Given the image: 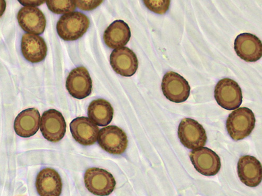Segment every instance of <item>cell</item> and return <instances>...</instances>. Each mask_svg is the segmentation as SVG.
Wrapping results in <instances>:
<instances>
[{
	"label": "cell",
	"instance_id": "obj_20",
	"mask_svg": "<svg viewBox=\"0 0 262 196\" xmlns=\"http://www.w3.org/2000/svg\"><path fill=\"white\" fill-rule=\"evenodd\" d=\"M114 114V110L112 105L104 99L94 100L88 108L89 118L98 126L104 127L111 124Z\"/></svg>",
	"mask_w": 262,
	"mask_h": 196
},
{
	"label": "cell",
	"instance_id": "obj_12",
	"mask_svg": "<svg viewBox=\"0 0 262 196\" xmlns=\"http://www.w3.org/2000/svg\"><path fill=\"white\" fill-rule=\"evenodd\" d=\"M234 50L237 55L248 62H255L262 56V43L255 35L243 33L234 41Z\"/></svg>",
	"mask_w": 262,
	"mask_h": 196
},
{
	"label": "cell",
	"instance_id": "obj_1",
	"mask_svg": "<svg viewBox=\"0 0 262 196\" xmlns=\"http://www.w3.org/2000/svg\"><path fill=\"white\" fill-rule=\"evenodd\" d=\"M90 20L80 12H73L62 15L56 26L59 36L64 41L76 40L89 30Z\"/></svg>",
	"mask_w": 262,
	"mask_h": 196
},
{
	"label": "cell",
	"instance_id": "obj_4",
	"mask_svg": "<svg viewBox=\"0 0 262 196\" xmlns=\"http://www.w3.org/2000/svg\"><path fill=\"white\" fill-rule=\"evenodd\" d=\"M84 181L86 189L99 196L111 194L116 186V181L112 174L100 168L87 169L84 174Z\"/></svg>",
	"mask_w": 262,
	"mask_h": 196
},
{
	"label": "cell",
	"instance_id": "obj_5",
	"mask_svg": "<svg viewBox=\"0 0 262 196\" xmlns=\"http://www.w3.org/2000/svg\"><path fill=\"white\" fill-rule=\"evenodd\" d=\"M178 136L185 147L193 150L204 147L207 141V134L203 126L191 118H185L181 121Z\"/></svg>",
	"mask_w": 262,
	"mask_h": 196
},
{
	"label": "cell",
	"instance_id": "obj_6",
	"mask_svg": "<svg viewBox=\"0 0 262 196\" xmlns=\"http://www.w3.org/2000/svg\"><path fill=\"white\" fill-rule=\"evenodd\" d=\"M98 142L107 153L121 155L128 145L127 137L124 131L116 126H109L99 130Z\"/></svg>",
	"mask_w": 262,
	"mask_h": 196
},
{
	"label": "cell",
	"instance_id": "obj_24",
	"mask_svg": "<svg viewBox=\"0 0 262 196\" xmlns=\"http://www.w3.org/2000/svg\"><path fill=\"white\" fill-rule=\"evenodd\" d=\"M18 2L23 6L28 7H36L39 6L46 3L45 1H18Z\"/></svg>",
	"mask_w": 262,
	"mask_h": 196
},
{
	"label": "cell",
	"instance_id": "obj_9",
	"mask_svg": "<svg viewBox=\"0 0 262 196\" xmlns=\"http://www.w3.org/2000/svg\"><path fill=\"white\" fill-rule=\"evenodd\" d=\"M190 159L195 170L206 177L214 176L222 167L221 160L212 150L201 148L192 150Z\"/></svg>",
	"mask_w": 262,
	"mask_h": 196
},
{
	"label": "cell",
	"instance_id": "obj_11",
	"mask_svg": "<svg viewBox=\"0 0 262 196\" xmlns=\"http://www.w3.org/2000/svg\"><path fill=\"white\" fill-rule=\"evenodd\" d=\"M110 62L117 74L125 77L135 75L139 67L136 54L126 47L114 50L111 55Z\"/></svg>",
	"mask_w": 262,
	"mask_h": 196
},
{
	"label": "cell",
	"instance_id": "obj_18",
	"mask_svg": "<svg viewBox=\"0 0 262 196\" xmlns=\"http://www.w3.org/2000/svg\"><path fill=\"white\" fill-rule=\"evenodd\" d=\"M40 115L35 108L27 109L16 117L14 129L16 134L23 138H30L35 135L40 125Z\"/></svg>",
	"mask_w": 262,
	"mask_h": 196
},
{
	"label": "cell",
	"instance_id": "obj_7",
	"mask_svg": "<svg viewBox=\"0 0 262 196\" xmlns=\"http://www.w3.org/2000/svg\"><path fill=\"white\" fill-rule=\"evenodd\" d=\"M162 90L167 99L173 103H181L188 99L190 86L183 77L177 72L169 71L163 78Z\"/></svg>",
	"mask_w": 262,
	"mask_h": 196
},
{
	"label": "cell",
	"instance_id": "obj_22",
	"mask_svg": "<svg viewBox=\"0 0 262 196\" xmlns=\"http://www.w3.org/2000/svg\"><path fill=\"white\" fill-rule=\"evenodd\" d=\"M145 7L150 11L159 14H164L169 9V0H146L143 2Z\"/></svg>",
	"mask_w": 262,
	"mask_h": 196
},
{
	"label": "cell",
	"instance_id": "obj_21",
	"mask_svg": "<svg viewBox=\"0 0 262 196\" xmlns=\"http://www.w3.org/2000/svg\"><path fill=\"white\" fill-rule=\"evenodd\" d=\"M49 9L57 14H66L73 12L76 9L74 0H50L46 2Z\"/></svg>",
	"mask_w": 262,
	"mask_h": 196
},
{
	"label": "cell",
	"instance_id": "obj_13",
	"mask_svg": "<svg viewBox=\"0 0 262 196\" xmlns=\"http://www.w3.org/2000/svg\"><path fill=\"white\" fill-rule=\"evenodd\" d=\"M20 27L29 34L40 35L45 32L47 19L45 14L36 7L21 8L17 15Z\"/></svg>",
	"mask_w": 262,
	"mask_h": 196
},
{
	"label": "cell",
	"instance_id": "obj_16",
	"mask_svg": "<svg viewBox=\"0 0 262 196\" xmlns=\"http://www.w3.org/2000/svg\"><path fill=\"white\" fill-rule=\"evenodd\" d=\"M35 185L40 196H60L61 193V179L59 173L52 168H45L39 172Z\"/></svg>",
	"mask_w": 262,
	"mask_h": 196
},
{
	"label": "cell",
	"instance_id": "obj_10",
	"mask_svg": "<svg viewBox=\"0 0 262 196\" xmlns=\"http://www.w3.org/2000/svg\"><path fill=\"white\" fill-rule=\"evenodd\" d=\"M66 87L73 97L82 100L89 96L93 89V81L85 68L79 67L73 69L69 74Z\"/></svg>",
	"mask_w": 262,
	"mask_h": 196
},
{
	"label": "cell",
	"instance_id": "obj_3",
	"mask_svg": "<svg viewBox=\"0 0 262 196\" xmlns=\"http://www.w3.org/2000/svg\"><path fill=\"white\" fill-rule=\"evenodd\" d=\"M214 98L222 107L228 111L236 110L243 103V96L238 83L229 78L218 82L215 87Z\"/></svg>",
	"mask_w": 262,
	"mask_h": 196
},
{
	"label": "cell",
	"instance_id": "obj_23",
	"mask_svg": "<svg viewBox=\"0 0 262 196\" xmlns=\"http://www.w3.org/2000/svg\"><path fill=\"white\" fill-rule=\"evenodd\" d=\"M76 7L79 9L85 11H92L98 7L103 2V1H81V0H76L75 1Z\"/></svg>",
	"mask_w": 262,
	"mask_h": 196
},
{
	"label": "cell",
	"instance_id": "obj_19",
	"mask_svg": "<svg viewBox=\"0 0 262 196\" xmlns=\"http://www.w3.org/2000/svg\"><path fill=\"white\" fill-rule=\"evenodd\" d=\"M131 36L130 28L122 20H116L104 32L105 45L112 49H118L127 45Z\"/></svg>",
	"mask_w": 262,
	"mask_h": 196
},
{
	"label": "cell",
	"instance_id": "obj_8",
	"mask_svg": "<svg viewBox=\"0 0 262 196\" xmlns=\"http://www.w3.org/2000/svg\"><path fill=\"white\" fill-rule=\"evenodd\" d=\"M40 127L43 137L53 143L63 139L67 132V122L63 115L54 109L43 113Z\"/></svg>",
	"mask_w": 262,
	"mask_h": 196
},
{
	"label": "cell",
	"instance_id": "obj_2",
	"mask_svg": "<svg viewBox=\"0 0 262 196\" xmlns=\"http://www.w3.org/2000/svg\"><path fill=\"white\" fill-rule=\"evenodd\" d=\"M255 122V115L250 108L240 107L229 115L226 128L231 138L235 141H238L251 135Z\"/></svg>",
	"mask_w": 262,
	"mask_h": 196
},
{
	"label": "cell",
	"instance_id": "obj_14",
	"mask_svg": "<svg viewBox=\"0 0 262 196\" xmlns=\"http://www.w3.org/2000/svg\"><path fill=\"white\" fill-rule=\"evenodd\" d=\"M70 129L73 138L82 145H92L98 140L99 128L89 118L74 119L70 124Z\"/></svg>",
	"mask_w": 262,
	"mask_h": 196
},
{
	"label": "cell",
	"instance_id": "obj_15",
	"mask_svg": "<svg viewBox=\"0 0 262 196\" xmlns=\"http://www.w3.org/2000/svg\"><path fill=\"white\" fill-rule=\"evenodd\" d=\"M237 172L240 180L247 186L255 187L261 182V165L254 157L245 156L240 158L237 163Z\"/></svg>",
	"mask_w": 262,
	"mask_h": 196
},
{
	"label": "cell",
	"instance_id": "obj_25",
	"mask_svg": "<svg viewBox=\"0 0 262 196\" xmlns=\"http://www.w3.org/2000/svg\"><path fill=\"white\" fill-rule=\"evenodd\" d=\"M7 8V3L5 0H0V17L5 13Z\"/></svg>",
	"mask_w": 262,
	"mask_h": 196
},
{
	"label": "cell",
	"instance_id": "obj_17",
	"mask_svg": "<svg viewBox=\"0 0 262 196\" xmlns=\"http://www.w3.org/2000/svg\"><path fill=\"white\" fill-rule=\"evenodd\" d=\"M21 51L26 60L36 63L45 59L47 56L48 46L41 37L26 33L21 38Z\"/></svg>",
	"mask_w": 262,
	"mask_h": 196
}]
</instances>
